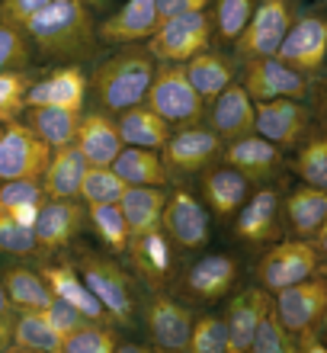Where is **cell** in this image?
<instances>
[{
    "instance_id": "e575fe53",
    "label": "cell",
    "mask_w": 327,
    "mask_h": 353,
    "mask_svg": "<svg viewBox=\"0 0 327 353\" xmlns=\"http://www.w3.org/2000/svg\"><path fill=\"white\" fill-rule=\"evenodd\" d=\"M26 125L36 132L39 139L52 145V148H61V145H71L77 139V125H81V112L84 110H65V106H26Z\"/></svg>"
},
{
    "instance_id": "8992f818",
    "label": "cell",
    "mask_w": 327,
    "mask_h": 353,
    "mask_svg": "<svg viewBox=\"0 0 327 353\" xmlns=\"http://www.w3.org/2000/svg\"><path fill=\"white\" fill-rule=\"evenodd\" d=\"M224 139L212 132L206 122H193V125H173L167 145L160 148V158L167 164L170 176L189 180V176H202L209 168H215L222 161Z\"/></svg>"
},
{
    "instance_id": "52a82bcc",
    "label": "cell",
    "mask_w": 327,
    "mask_h": 353,
    "mask_svg": "<svg viewBox=\"0 0 327 353\" xmlns=\"http://www.w3.org/2000/svg\"><path fill=\"white\" fill-rule=\"evenodd\" d=\"M295 17H299V0H257L247 29L231 46V55L238 58V65L251 61V58L276 55V48L282 46Z\"/></svg>"
},
{
    "instance_id": "d6986e66",
    "label": "cell",
    "mask_w": 327,
    "mask_h": 353,
    "mask_svg": "<svg viewBox=\"0 0 327 353\" xmlns=\"http://www.w3.org/2000/svg\"><path fill=\"white\" fill-rule=\"evenodd\" d=\"M257 132L282 151L299 148L311 132V110L302 100H266L257 103Z\"/></svg>"
},
{
    "instance_id": "9a60e30c",
    "label": "cell",
    "mask_w": 327,
    "mask_h": 353,
    "mask_svg": "<svg viewBox=\"0 0 327 353\" xmlns=\"http://www.w3.org/2000/svg\"><path fill=\"white\" fill-rule=\"evenodd\" d=\"M222 164L241 170L251 183H273L286 170V151L270 139H263L260 132H251V135L224 141Z\"/></svg>"
},
{
    "instance_id": "60d3db41",
    "label": "cell",
    "mask_w": 327,
    "mask_h": 353,
    "mask_svg": "<svg viewBox=\"0 0 327 353\" xmlns=\"http://www.w3.org/2000/svg\"><path fill=\"white\" fill-rule=\"evenodd\" d=\"M0 257H10V261H39V257H45L42 248H39L36 228L23 225L3 209H0Z\"/></svg>"
},
{
    "instance_id": "5b68a950",
    "label": "cell",
    "mask_w": 327,
    "mask_h": 353,
    "mask_svg": "<svg viewBox=\"0 0 327 353\" xmlns=\"http://www.w3.org/2000/svg\"><path fill=\"white\" fill-rule=\"evenodd\" d=\"M212 42H215V29H212L209 10H193V13L160 19L158 29L145 39L154 61H180V65H187L193 55L212 48Z\"/></svg>"
},
{
    "instance_id": "1f68e13d",
    "label": "cell",
    "mask_w": 327,
    "mask_h": 353,
    "mask_svg": "<svg viewBox=\"0 0 327 353\" xmlns=\"http://www.w3.org/2000/svg\"><path fill=\"white\" fill-rule=\"evenodd\" d=\"M116 125H119V135L125 145L154 148V151L164 148L170 139V132H173V125H170L164 116H158L148 103H135L129 110L116 112Z\"/></svg>"
},
{
    "instance_id": "7c38bea8",
    "label": "cell",
    "mask_w": 327,
    "mask_h": 353,
    "mask_svg": "<svg viewBox=\"0 0 327 353\" xmlns=\"http://www.w3.org/2000/svg\"><path fill=\"white\" fill-rule=\"evenodd\" d=\"M209 219H212V212L206 209L202 196L193 193L189 186H177L167 193L160 228L180 251H202L209 244V228H212Z\"/></svg>"
},
{
    "instance_id": "8fae6325",
    "label": "cell",
    "mask_w": 327,
    "mask_h": 353,
    "mask_svg": "<svg viewBox=\"0 0 327 353\" xmlns=\"http://www.w3.org/2000/svg\"><path fill=\"white\" fill-rule=\"evenodd\" d=\"M241 84L251 93L253 103H266V100H305L311 93V77L295 71L292 65H286L276 55H263L241 61Z\"/></svg>"
},
{
    "instance_id": "74e56055",
    "label": "cell",
    "mask_w": 327,
    "mask_h": 353,
    "mask_svg": "<svg viewBox=\"0 0 327 353\" xmlns=\"http://www.w3.org/2000/svg\"><path fill=\"white\" fill-rule=\"evenodd\" d=\"M45 203L42 180H0V209L36 228L39 205Z\"/></svg>"
},
{
    "instance_id": "6f0895ef",
    "label": "cell",
    "mask_w": 327,
    "mask_h": 353,
    "mask_svg": "<svg viewBox=\"0 0 327 353\" xmlns=\"http://www.w3.org/2000/svg\"><path fill=\"white\" fill-rule=\"evenodd\" d=\"M321 337H324V344H327V321H324V327H321Z\"/></svg>"
},
{
    "instance_id": "8d00e7d4",
    "label": "cell",
    "mask_w": 327,
    "mask_h": 353,
    "mask_svg": "<svg viewBox=\"0 0 327 353\" xmlns=\"http://www.w3.org/2000/svg\"><path fill=\"white\" fill-rule=\"evenodd\" d=\"M87 225L90 232L100 238L109 254L122 257L125 248H129V222H125V212H122L119 203H94L87 205Z\"/></svg>"
},
{
    "instance_id": "b9f144b4",
    "label": "cell",
    "mask_w": 327,
    "mask_h": 353,
    "mask_svg": "<svg viewBox=\"0 0 327 353\" xmlns=\"http://www.w3.org/2000/svg\"><path fill=\"white\" fill-rule=\"evenodd\" d=\"M122 350V337L112 321H84L74 334L61 341V353H116Z\"/></svg>"
},
{
    "instance_id": "7dc6e473",
    "label": "cell",
    "mask_w": 327,
    "mask_h": 353,
    "mask_svg": "<svg viewBox=\"0 0 327 353\" xmlns=\"http://www.w3.org/2000/svg\"><path fill=\"white\" fill-rule=\"evenodd\" d=\"M36 71L32 68H23V71H0V119H17L19 112L26 110V93L36 81Z\"/></svg>"
},
{
    "instance_id": "c3c4849f",
    "label": "cell",
    "mask_w": 327,
    "mask_h": 353,
    "mask_svg": "<svg viewBox=\"0 0 327 353\" xmlns=\"http://www.w3.org/2000/svg\"><path fill=\"white\" fill-rule=\"evenodd\" d=\"M45 318L52 321V327H55L58 334H61V341H65L67 334H74L84 321H90V318H84L74 305H67L65 299H58V296H52V302H48V308H45Z\"/></svg>"
},
{
    "instance_id": "816d5d0a",
    "label": "cell",
    "mask_w": 327,
    "mask_h": 353,
    "mask_svg": "<svg viewBox=\"0 0 327 353\" xmlns=\"http://www.w3.org/2000/svg\"><path fill=\"white\" fill-rule=\"evenodd\" d=\"M311 241H315V248H318L321 267L327 270V219H324V222H321V228H318V232H315V238H311Z\"/></svg>"
},
{
    "instance_id": "2e32d148",
    "label": "cell",
    "mask_w": 327,
    "mask_h": 353,
    "mask_svg": "<svg viewBox=\"0 0 327 353\" xmlns=\"http://www.w3.org/2000/svg\"><path fill=\"white\" fill-rule=\"evenodd\" d=\"M193 321H196L193 308L167 292H160V289L145 302V327H148L151 347H158V350H187Z\"/></svg>"
},
{
    "instance_id": "bcb514c9",
    "label": "cell",
    "mask_w": 327,
    "mask_h": 353,
    "mask_svg": "<svg viewBox=\"0 0 327 353\" xmlns=\"http://www.w3.org/2000/svg\"><path fill=\"white\" fill-rule=\"evenodd\" d=\"M187 350L189 353H231L224 315H196Z\"/></svg>"
},
{
    "instance_id": "f6af8a7d",
    "label": "cell",
    "mask_w": 327,
    "mask_h": 353,
    "mask_svg": "<svg viewBox=\"0 0 327 353\" xmlns=\"http://www.w3.org/2000/svg\"><path fill=\"white\" fill-rule=\"evenodd\" d=\"M125 180L112 168H87L84 174V183H81V193L77 199H84V205H94V203H119L122 193H125Z\"/></svg>"
},
{
    "instance_id": "83f0119b",
    "label": "cell",
    "mask_w": 327,
    "mask_h": 353,
    "mask_svg": "<svg viewBox=\"0 0 327 353\" xmlns=\"http://www.w3.org/2000/svg\"><path fill=\"white\" fill-rule=\"evenodd\" d=\"M282 215H286V228L295 238H315V232L327 219V190L311 183L289 190L282 196Z\"/></svg>"
},
{
    "instance_id": "4fadbf2b",
    "label": "cell",
    "mask_w": 327,
    "mask_h": 353,
    "mask_svg": "<svg viewBox=\"0 0 327 353\" xmlns=\"http://www.w3.org/2000/svg\"><path fill=\"white\" fill-rule=\"evenodd\" d=\"M234 234L244 244H273L286 234L279 183H260L234 215Z\"/></svg>"
},
{
    "instance_id": "680465c9",
    "label": "cell",
    "mask_w": 327,
    "mask_h": 353,
    "mask_svg": "<svg viewBox=\"0 0 327 353\" xmlns=\"http://www.w3.org/2000/svg\"><path fill=\"white\" fill-rule=\"evenodd\" d=\"M0 132H3V119H0Z\"/></svg>"
},
{
    "instance_id": "5bb4252c",
    "label": "cell",
    "mask_w": 327,
    "mask_h": 353,
    "mask_svg": "<svg viewBox=\"0 0 327 353\" xmlns=\"http://www.w3.org/2000/svg\"><path fill=\"white\" fill-rule=\"evenodd\" d=\"M276 312H279L282 325L292 334L299 331H321L327 321V276L315 273V276L292 283V286L273 292Z\"/></svg>"
},
{
    "instance_id": "ba28073f",
    "label": "cell",
    "mask_w": 327,
    "mask_h": 353,
    "mask_svg": "<svg viewBox=\"0 0 327 353\" xmlns=\"http://www.w3.org/2000/svg\"><path fill=\"white\" fill-rule=\"evenodd\" d=\"M318 270H321V257L311 238H279L257 261V283L266 292H279V289L292 286V283L315 276Z\"/></svg>"
},
{
    "instance_id": "db71d44e",
    "label": "cell",
    "mask_w": 327,
    "mask_h": 353,
    "mask_svg": "<svg viewBox=\"0 0 327 353\" xmlns=\"http://www.w3.org/2000/svg\"><path fill=\"white\" fill-rule=\"evenodd\" d=\"M315 106H318V119H321V125L327 129V81L318 87V97H315Z\"/></svg>"
},
{
    "instance_id": "91938a15",
    "label": "cell",
    "mask_w": 327,
    "mask_h": 353,
    "mask_svg": "<svg viewBox=\"0 0 327 353\" xmlns=\"http://www.w3.org/2000/svg\"><path fill=\"white\" fill-rule=\"evenodd\" d=\"M324 276H327V270H324Z\"/></svg>"
},
{
    "instance_id": "ee69618b",
    "label": "cell",
    "mask_w": 327,
    "mask_h": 353,
    "mask_svg": "<svg viewBox=\"0 0 327 353\" xmlns=\"http://www.w3.org/2000/svg\"><path fill=\"white\" fill-rule=\"evenodd\" d=\"M251 353H295V337L286 325H282L279 312H276V302H266L260 321H257V331H253V344Z\"/></svg>"
},
{
    "instance_id": "11a10c76",
    "label": "cell",
    "mask_w": 327,
    "mask_h": 353,
    "mask_svg": "<svg viewBox=\"0 0 327 353\" xmlns=\"http://www.w3.org/2000/svg\"><path fill=\"white\" fill-rule=\"evenodd\" d=\"M10 350V321L7 318H0V353Z\"/></svg>"
},
{
    "instance_id": "3957f363",
    "label": "cell",
    "mask_w": 327,
    "mask_h": 353,
    "mask_svg": "<svg viewBox=\"0 0 327 353\" xmlns=\"http://www.w3.org/2000/svg\"><path fill=\"white\" fill-rule=\"evenodd\" d=\"M74 267L84 276V283L90 286L100 305L106 308V315L112 318V325H131L135 318V279L129 276V270L116 261V254L96 251L87 244H77L74 251Z\"/></svg>"
},
{
    "instance_id": "ab89813d",
    "label": "cell",
    "mask_w": 327,
    "mask_h": 353,
    "mask_svg": "<svg viewBox=\"0 0 327 353\" xmlns=\"http://www.w3.org/2000/svg\"><path fill=\"white\" fill-rule=\"evenodd\" d=\"M292 170H295V176H299L302 183L327 190V129L308 132V139L295 148Z\"/></svg>"
},
{
    "instance_id": "d4e9b609",
    "label": "cell",
    "mask_w": 327,
    "mask_h": 353,
    "mask_svg": "<svg viewBox=\"0 0 327 353\" xmlns=\"http://www.w3.org/2000/svg\"><path fill=\"white\" fill-rule=\"evenodd\" d=\"M251 186L253 183L241 170L228 168L222 161L199 176V196H202L206 209L215 215V219H231V215H238L244 199L251 196Z\"/></svg>"
},
{
    "instance_id": "44dd1931",
    "label": "cell",
    "mask_w": 327,
    "mask_h": 353,
    "mask_svg": "<svg viewBox=\"0 0 327 353\" xmlns=\"http://www.w3.org/2000/svg\"><path fill=\"white\" fill-rule=\"evenodd\" d=\"M206 125L212 132H218L224 141L257 132V103L251 100V93L244 90V84L234 81L231 87H224L218 97L209 100Z\"/></svg>"
},
{
    "instance_id": "9c48e42d",
    "label": "cell",
    "mask_w": 327,
    "mask_h": 353,
    "mask_svg": "<svg viewBox=\"0 0 327 353\" xmlns=\"http://www.w3.org/2000/svg\"><path fill=\"white\" fill-rule=\"evenodd\" d=\"M276 58H282L286 65H292L302 74L318 77L327 65V10H299L282 46L276 48Z\"/></svg>"
},
{
    "instance_id": "d590c367",
    "label": "cell",
    "mask_w": 327,
    "mask_h": 353,
    "mask_svg": "<svg viewBox=\"0 0 327 353\" xmlns=\"http://www.w3.org/2000/svg\"><path fill=\"white\" fill-rule=\"evenodd\" d=\"M7 296L17 308H39L45 312L52 302V289H48L45 276L39 273V267H26V263H7L0 270Z\"/></svg>"
},
{
    "instance_id": "603a6c76",
    "label": "cell",
    "mask_w": 327,
    "mask_h": 353,
    "mask_svg": "<svg viewBox=\"0 0 327 353\" xmlns=\"http://www.w3.org/2000/svg\"><path fill=\"white\" fill-rule=\"evenodd\" d=\"M238 283V261L231 254H206L187 267L183 273V292L199 302H218Z\"/></svg>"
},
{
    "instance_id": "6da1fadb",
    "label": "cell",
    "mask_w": 327,
    "mask_h": 353,
    "mask_svg": "<svg viewBox=\"0 0 327 353\" xmlns=\"http://www.w3.org/2000/svg\"><path fill=\"white\" fill-rule=\"evenodd\" d=\"M39 58L58 65H84L100 52L96 13L77 0H52L26 23Z\"/></svg>"
},
{
    "instance_id": "30bf717a",
    "label": "cell",
    "mask_w": 327,
    "mask_h": 353,
    "mask_svg": "<svg viewBox=\"0 0 327 353\" xmlns=\"http://www.w3.org/2000/svg\"><path fill=\"white\" fill-rule=\"evenodd\" d=\"M52 145L39 139L26 122L7 119L0 132V180H42Z\"/></svg>"
},
{
    "instance_id": "cb8c5ba5",
    "label": "cell",
    "mask_w": 327,
    "mask_h": 353,
    "mask_svg": "<svg viewBox=\"0 0 327 353\" xmlns=\"http://www.w3.org/2000/svg\"><path fill=\"white\" fill-rule=\"evenodd\" d=\"M39 273L45 276L52 296L65 299L67 305H74L77 312L90 321H112L106 315V308L100 305V299L90 292V286L84 283V276L77 273L74 261H42L39 263Z\"/></svg>"
},
{
    "instance_id": "836d02e7",
    "label": "cell",
    "mask_w": 327,
    "mask_h": 353,
    "mask_svg": "<svg viewBox=\"0 0 327 353\" xmlns=\"http://www.w3.org/2000/svg\"><path fill=\"white\" fill-rule=\"evenodd\" d=\"M112 170L129 186H167L170 183L167 164L160 158V151H154V148L125 145V148L119 151V158L112 161Z\"/></svg>"
},
{
    "instance_id": "9f6ffc18",
    "label": "cell",
    "mask_w": 327,
    "mask_h": 353,
    "mask_svg": "<svg viewBox=\"0 0 327 353\" xmlns=\"http://www.w3.org/2000/svg\"><path fill=\"white\" fill-rule=\"evenodd\" d=\"M77 3H84V7H90L94 13H103V10L109 7L112 0H77Z\"/></svg>"
},
{
    "instance_id": "681fc988",
    "label": "cell",
    "mask_w": 327,
    "mask_h": 353,
    "mask_svg": "<svg viewBox=\"0 0 327 353\" xmlns=\"http://www.w3.org/2000/svg\"><path fill=\"white\" fill-rule=\"evenodd\" d=\"M52 0H0V13L7 19H13V23H19V26H26L29 19L36 17L42 7H48Z\"/></svg>"
},
{
    "instance_id": "7bdbcfd3",
    "label": "cell",
    "mask_w": 327,
    "mask_h": 353,
    "mask_svg": "<svg viewBox=\"0 0 327 353\" xmlns=\"http://www.w3.org/2000/svg\"><path fill=\"white\" fill-rule=\"evenodd\" d=\"M32 58H36V48L26 26L0 13V71H23L32 65Z\"/></svg>"
},
{
    "instance_id": "ffe728a7",
    "label": "cell",
    "mask_w": 327,
    "mask_h": 353,
    "mask_svg": "<svg viewBox=\"0 0 327 353\" xmlns=\"http://www.w3.org/2000/svg\"><path fill=\"white\" fill-rule=\"evenodd\" d=\"M90 93V74L84 65H58L48 74H39L26 93V106H65L84 110Z\"/></svg>"
},
{
    "instance_id": "f1b7e54d",
    "label": "cell",
    "mask_w": 327,
    "mask_h": 353,
    "mask_svg": "<svg viewBox=\"0 0 327 353\" xmlns=\"http://www.w3.org/2000/svg\"><path fill=\"white\" fill-rule=\"evenodd\" d=\"M87 158L84 151L77 148L74 141L71 145H61V148H52V158H48V168L42 174V190L52 199H74L81 193V183H84L87 174Z\"/></svg>"
},
{
    "instance_id": "d6a6232c",
    "label": "cell",
    "mask_w": 327,
    "mask_h": 353,
    "mask_svg": "<svg viewBox=\"0 0 327 353\" xmlns=\"http://www.w3.org/2000/svg\"><path fill=\"white\" fill-rule=\"evenodd\" d=\"M119 205L129 222V234L160 228V215L167 205V186H125Z\"/></svg>"
},
{
    "instance_id": "f907efd6",
    "label": "cell",
    "mask_w": 327,
    "mask_h": 353,
    "mask_svg": "<svg viewBox=\"0 0 327 353\" xmlns=\"http://www.w3.org/2000/svg\"><path fill=\"white\" fill-rule=\"evenodd\" d=\"M212 0H158V17H177V13H193V10H209Z\"/></svg>"
},
{
    "instance_id": "f35d334b",
    "label": "cell",
    "mask_w": 327,
    "mask_h": 353,
    "mask_svg": "<svg viewBox=\"0 0 327 353\" xmlns=\"http://www.w3.org/2000/svg\"><path fill=\"white\" fill-rule=\"evenodd\" d=\"M257 0H212L209 3V17H212V29H215L218 46H234L247 23L253 17Z\"/></svg>"
},
{
    "instance_id": "ac0fdd59",
    "label": "cell",
    "mask_w": 327,
    "mask_h": 353,
    "mask_svg": "<svg viewBox=\"0 0 327 353\" xmlns=\"http://www.w3.org/2000/svg\"><path fill=\"white\" fill-rule=\"evenodd\" d=\"M87 225V209L74 199H52L45 196V203L39 205L36 215V238L42 254H61L77 241V234Z\"/></svg>"
},
{
    "instance_id": "f546056e",
    "label": "cell",
    "mask_w": 327,
    "mask_h": 353,
    "mask_svg": "<svg viewBox=\"0 0 327 353\" xmlns=\"http://www.w3.org/2000/svg\"><path fill=\"white\" fill-rule=\"evenodd\" d=\"M187 77L193 81L199 93H202V100H212L224 87H231L238 81V58H231L224 48H206V52H199L187 61Z\"/></svg>"
},
{
    "instance_id": "e0dca14e",
    "label": "cell",
    "mask_w": 327,
    "mask_h": 353,
    "mask_svg": "<svg viewBox=\"0 0 327 353\" xmlns=\"http://www.w3.org/2000/svg\"><path fill=\"white\" fill-rule=\"evenodd\" d=\"M125 257H129L131 276L154 292L167 286L170 276H173V241L164 234V228L129 234Z\"/></svg>"
},
{
    "instance_id": "277c9868",
    "label": "cell",
    "mask_w": 327,
    "mask_h": 353,
    "mask_svg": "<svg viewBox=\"0 0 327 353\" xmlns=\"http://www.w3.org/2000/svg\"><path fill=\"white\" fill-rule=\"evenodd\" d=\"M145 103L158 116H164L170 125H193V122L206 119V100L193 87V81L187 77V68L180 61H158L154 65V77H151Z\"/></svg>"
},
{
    "instance_id": "4316f807",
    "label": "cell",
    "mask_w": 327,
    "mask_h": 353,
    "mask_svg": "<svg viewBox=\"0 0 327 353\" xmlns=\"http://www.w3.org/2000/svg\"><path fill=\"white\" fill-rule=\"evenodd\" d=\"M273 299L263 286H247L241 292H234L231 302L224 305V325H228V341H231V353H251L253 331L260 321L263 308Z\"/></svg>"
},
{
    "instance_id": "7402d4cb",
    "label": "cell",
    "mask_w": 327,
    "mask_h": 353,
    "mask_svg": "<svg viewBox=\"0 0 327 353\" xmlns=\"http://www.w3.org/2000/svg\"><path fill=\"white\" fill-rule=\"evenodd\" d=\"M74 145L84 151L87 164H94V168H112V161L119 158V151L125 148L119 125H116V116L100 110V106L90 112H81Z\"/></svg>"
},
{
    "instance_id": "484cf974",
    "label": "cell",
    "mask_w": 327,
    "mask_h": 353,
    "mask_svg": "<svg viewBox=\"0 0 327 353\" xmlns=\"http://www.w3.org/2000/svg\"><path fill=\"white\" fill-rule=\"evenodd\" d=\"M158 0H125L116 13L100 23V42L106 46H129L145 42L158 29Z\"/></svg>"
},
{
    "instance_id": "7a4b0ae2",
    "label": "cell",
    "mask_w": 327,
    "mask_h": 353,
    "mask_svg": "<svg viewBox=\"0 0 327 353\" xmlns=\"http://www.w3.org/2000/svg\"><path fill=\"white\" fill-rule=\"evenodd\" d=\"M154 55L148 52L145 42H129V46H116V52L96 61V68L90 71V93L100 110L106 112H122L145 103L154 77Z\"/></svg>"
},
{
    "instance_id": "f5cc1de1",
    "label": "cell",
    "mask_w": 327,
    "mask_h": 353,
    "mask_svg": "<svg viewBox=\"0 0 327 353\" xmlns=\"http://www.w3.org/2000/svg\"><path fill=\"white\" fill-rule=\"evenodd\" d=\"M17 315V305L10 302V296H7V286H3V276H0V318H13Z\"/></svg>"
},
{
    "instance_id": "4dcf8cb0",
    "label": "cell",
    "mask_w": 327,
    "mask_h": 353,
    "mask_svg": "<svg viewBox=\"0 0 327 353\" xmlns=\"http://www.w3.org/2000/svg\"><path fill=\"white\" fill-rule=\"evenodd\" d=\"M10 350L13 353H61L58 334L45 312L39 308H17L10 318Z\"/></svg>"
}]
</instances>
